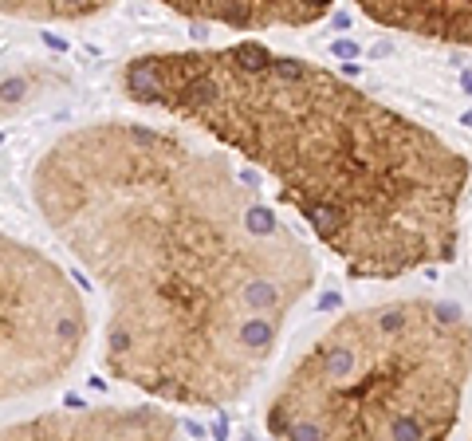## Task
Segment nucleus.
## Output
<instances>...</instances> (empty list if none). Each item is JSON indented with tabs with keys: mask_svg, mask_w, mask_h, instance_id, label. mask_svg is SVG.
I'll return each instance as SVG.
<instances>
[{
	"mask_svg": "<svg viewBox=\"0 0 472 441\" xmlns=\"http://www.w3.org/2000/svg\"><path fill=\"white\" fill-rule=\"evenodd\" d=\"M122 87L260 166L351 276L393 280L457 256L464 154L331 71L236 44L138 55Z\"/></svg>",
	"mask_w": 472,
	"mask_h": 441,
	"instance_id": "2",
	"label": "nucleus"
},
{
	"mask_svg": "<svg viewBox=\"0 0 472 441\" xmlns=\"http://www.w3.org/2000/svg\"><path fill=\"white\" fill-rule=\"evenodd\" d=\"M24 99V83L20 79H4V107H12V103Z\"/></svg>",
	"mask_w": 472,
	"mask_h": 441,
	"instance_id": "9",
	"label": "nucleus"
},
{
	"mask_svg": "<svg viewBox=\"0 0 472 441\" xmlns=\"http://www.w3.org/2000/svg\"><path fill=\"white\" fill-rule=\"evenodd\" d=\"M461 87H464V95H472V71H464V75H461Z\"/></svg>",
	"mask_w": 472,
	"mask_h": 441,
	"instance_id": "12",
	"label": "nucleus"
},
{
	"mask_svg": "<svg viewBox=\"0 0 472 441\" xmlns=\"http://www.w3.org/2000/svg\"><path fill=\"white\" fill-rule=\"evenodd\" d=\"M472 323L457 303L386 300L342 315L283 374L264 426L271 437L437 441L461 418Z\"/></svg>",
	"mask_w": 472,
	"mask_h": 441,
	"instance_id": "3",
	"label": "nucleus"
},
{
	"mask_svg": "<svg viewBox=\"0 0 472 441\" xmlns=\"http://www.w3.org/2000/svg\"><path fill=\"white\" fill-rule=\"evenodd\" d=\"M87 308L60 264L4 237L0 249V394L28 398L63 382L87 351Z\"/></svg>",
	"mask_w": 472,
	"mask_h": 441,
	"instance_id": "4",
	"label": "nucleus"
},
{
	"mask_svg": "<svg viewBox=\"0 0 472 441\" xmlns=\"http://www.w3.org/2000/svg\"><path fill=\"white\" fill-rule=\"evenodd\" d=\"M331 55H339V60H354V55H358V44H351V40H339L331 48Z\"/></svg>",
	"mask_w": 472,
	"mask_h": 441,
	"instance_id": "10",
	"label": "nucleus"
},
{
	"mask_svg": "<svg viewBox=\"0 0 472 441\" xmlns=\"http://www.w3.org/2000/svg\"><path fill=\"white\" fill-rule=\"evenodd\" d=\"M319 308H323V311H331V308H339V296H335V291H331V296H323V303H319Z\"/></svg>",
	"mask_w": 472,
	"mask_h": 441,
	"instance_id": "11",
	"label": "nucleus"
},
{
	"mask_svg": "<svg viewBox=\"0 0 472 441\" xmlns=\"http://www.w3.org/2000/svg\"><path fill=\"white\" fill-rule=\"evenodd\" d=\"M464 126H468V131H472V110H468V114H464Z\"/></svg>",
	"mask_w": 472,
	"mask_h": 441,
	"instance_id": "13",
	"label": "nucleus"
},
{
	"mask_svg": "<svg viewBox=\"0 0 472 441\" xmlns=\"http://www.w3.org/2000/svg\"><path fill=\"white\" fill-rule=\"evenodd\" d=\"M114 0H0L8 20H36V24H71L90 20L107 12Z\"/></svg>",
	"mask_w": 472,
	"mask_h": 441,
	"instance_id": "8",
	"label": "nucleus"
},
{
	"mask_svg": "<svg viewBox=\"0 0 472 441\" xmlns=\"http://www.w3.org/2000/svg\"><path fill=\"white\" fill-rule=\"evenodd\" d=\"M177 16L224 28H307L335 8V0H158Z\"/></svg>",
	"mask_w": 472,
	"mask_h": 441,
	"instance_id": "6",
	"label": "nucleus"
},
{
	"mask_svg": "<svg viewBox=\"0 0 472 441\" xmlns=\"http://www.w3.org/2000/svg\"><path fill=\"white\" fill-rule=\"evenodd\" d=\"M354 4L386 28L472 48V0H354Z\"/></svg>",
	"mask_w": 472,
	"mask_h": 441,
	"instance_id": "7",
	"label": "nucleus"
},
{
	"mask_svg": "<svg viewBox=\"0 0 472 441\" xmlns=\"http://www.w3.org/2000/svg\"><path fill=\"white\" fill-rule=\"evenodd\" d=\"M181 421L158 406H71L60 414H40L32 421H16L4 430L8 441H32V437H173Z\"/></svg>",
	"mask_w": 472,
	"mask_h": 441,
	"instance_id": "5",
	"label": "nucleus"
},
{
	"mask_svg": "<svg viewBox=\"0 0 472 441\" xmlns=\"http://www.w3.org/2000/svg\"><path fill=\"white\" fill-rule=\"evenodd\" d=\"M32 201L99 280L102 367L181 406H229L315 288L303 237L224 154L142 122H90L32 166Z\"/></svg>",
	"mask_w": 472,
	"mask_h": 441,
	"instance_id": "1",
	"label": "nucleus"
}]
</instances>
